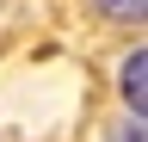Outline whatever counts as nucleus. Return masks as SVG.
<instances>
[{"instance_id": "2", "label": "nucleus", "mask_w": 148, "mask_h": 142, "mask_svg": "<svg viewBox=\"0 0 148 142\" xmlns=\"http://www.w3.org/2000/svg\"><path fill=\"white\" fill-rule=\"evenodd\" d=\"M105 19H142V0H92Z\"/></svg>"}, {"instance_id": "1", "label": "nucleus", "mask_w": 148, "mask_h": 142, "mask_svg": "<svg viewBox=\"0 0 148 142\" xmlns=\"http://www.w3.org/2000/svg\"><path fill=\"white\" fill-rule=\"evenodd\" d=\"M117 86H123V105L142 117V105H148V56L136 49V56H123V74H117Z\"/></svg>"}]
</instances>
